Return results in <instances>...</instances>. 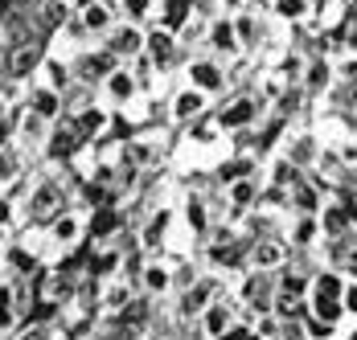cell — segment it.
Returning <instances> with one entry per match:
<instances>
[{
    "label": "cell",
    "instance_id": "obj_1",
    "mask_svg": "<svg viewBox=\"0 0 357 340\" xmlns=\"http://www.w3.org/2000/svg\"><path fill=\"white\" fill-rule=\"evenodd\" d=\"M62 213V185L58 180H41L29 193V217L33 222H54Z\"/></svg>",
    "mask_w": 357,
    "mask_h": 340
},
{
    "label": "cell",
    "instance_id": "obj_2",
    "mask_svg": "<svg viewBox=\"0 0 357 340\" xmlns=\"http://www.w3.org/2000/svg\"><path fill=\"white\" fill-rule=\"evenodd\" d=\"M78 144H82V132H78V123H62L54 136H50V160H70L74 152H78Z\"/></svg>",
    "mask_w": 357,
    "mask_h": 340
},
{
    "label": "cell",
    "instance_id": "obj_3",
    "mask_svg": "<svg viewBox=\"0 0 357 340\" xmlns=\"http://www.w3.org/2000/svg\"><path fill=\"white\" fill-rule=\"evenodd\" d=\"M210 304H214V283H193V287L181 295V316H185V320H189V316H202Z\"/></svg>",
    "mask_w": 357,
    "mask_h": 340
},
{
    "label": "cell",
    "instance_id": "obj_4",
    "mask_svg": "<svg viewBox=\"0 0 357 340\" xmlns=\"http://www.w3.org/2000/svg\"><path fill=\"white\" fill-rule=\"evenodd\" d=\"M50 234L58 246H78L82 242V217H74V213H58L54 222H50Z\"/></svg>",
    "mask_w": 357,
    "mask_h": 340
},
{
    "label": "cell",
    "instance_id": "obj_5",
    "mask_svg": "<svg viewBox=\"0 0 357 340\" xmlns=\"http://www.w3.org/2000/svg\"><path fill=\"white\" fill-rule=\"evenodd\" d=\"M37 62H41V45H37V41H21V45L13 49V58H8V74H13V78H25Z\"/></svg>",
    "mask_w": 357,
    "mask_h": 340
},
{
    "label": "cell",
    "instance_id": "obj_6",
    "mask_svg": "<svg viewBox=\"0 0 357 340\" xmlns=\"http://www.w3.org/2000/svg\"><path fill=\"white\" fill-rule=\"evenodd\" d=\"M202 324H206V332L218 340L222 332H226V328H230V324H234V307L222 304V300H214V304L202 311Z\"/></svg>",
    "mask_w": 357,
    "mask_h": 340
},
{
    "label": "cell",
    "instance_id": "obj_7",
    "mask_svg": "<svg viewBox=\"0 0 357 340\" xmlns=\"http://www.w3.org/2000/svg\"><path fill=\"white\" fill-rule=\"evenodd\" d=\"M140 283H144V291H148V295H165V291L173 287V271H169L165 263H144Z\"/></svg>",
    "mask_w": 357,
    "mask_h": 340
},
{
    "label": "cell",
    "instance_id": "obj_8",
    "mask_svg": "<svg viewBox=\"0 0 357 340\" xmlns=\"http://www.w3.org/2000/svg\"><path fill=\"white\" fill-rule=\"evenodd\" d=\"M119 226H123V217H119V209H111V205H99V209L91 213V234H95V238H111Z\"/></svg>",
    "mask_w": 357,
    "mask_h": 340
},
{
    "label": "cell",
    "instance_id": "obj_9",
    "mask_svg": "<svg viewBox=\"0 0 357 340\" xmlns=\"http://www.w3.org/2000/svg\"><path fill=\"white\" fill-rule=\"evenodd\" d=\"M243 254H247V246H243V242H226V238L210 250V258H214L218 267H238V263H243Z\"/></svg>",
    "mask_w": 357,
    "mask_h": 340
},
{
    "label": "cell",
    "instance_id": "obj_10",
    "mask_svg": "<svg viewBox=\"0 0 357 340\" xmlns=\"http://www.w3.org/2000/svg\"><path fill=\"white\" fill-rule=\"evenodd\" d=\"M140 45H144V37L136 33V29H119V33L111 37V54H115V58H123V54H128V58H132V54H140Z\"/></svg>",
    "mask_w": 357,
    "mask_h": 340
},
{
    "label": "cell",
    "instance_id": "obj_11",
    "mask_svg": "<svg viewBox=\"0 0 357 340\" xmlns=\"http://www.w3.org/2000/svg\"><path fill=\"white\" fill-rule=\"evenodd\" d=\"M148 54H152V62L156 66H165V62H173V33H156L148 37Z\"/></svg>",
    "mask_w": 357,
    "mask_h": 340
},
{
    "label": "cell",
    "instance_id": "obj_12",
    "mask_svg": "<svg viewBox=\"0 0 357 340\" xmlns=\"http://www.w3.org/2000/svg\"><path fill=\"white\" fill-rule=\"evenodd\" d=\"M82 25H86V29H107V25H111L107 4H95V0H86V8H82Z\"/></svg>",
    "mask_w": 357,
    "mask_h": 340
},
{
    "label": "cell",
    "instance_id": "obj_13",
    "mask_svg": "<svg viewBox=\"0 0 357 340\" xmlns=\"http://www.w3.org/2000/svg\"><path fill=\"white\" fill-rule=\"evenodd\" d=\"M189 78H193L197 86H206V91H214L218 82H222V74H218V66H210V62H193V70H189Z\"/></svg>",
    "mask_w": 357,
    "mask_h": 340
},
{
    "label": "cell",
    "instance_id": "obj_14",
    "mask_svg": "<svg viewBox=\"0 0 357 340\" xmlns=\"http://www.w3.org/2000/svg\"><path fill=\"white\" fill-rule=\"evenodd\" d=\"M250 115H255V107L247 99L234 102L230 111H222V128H243V123H250Z\"/></svg>",
    "mask_w": 357,
    "mask_h": 340
},
{
    "label": "cell",
    "instance_id": "obj_15",
    "mask_svg": "<svg viewBox=\"0 0 357 340\" xmlns=\"http://www.w3.org/2000/svg\"><path fill=\"white\" fill-rule=\"evenodd\" d=\"M243 300L255 307H263V300H267V279L263 275H250L247 283H243Z\"/></svg>",
    "mask_w": 357,
    "mask_h": 340
},
{
    "label": "cell",
    "instance_id": "obj_16",
    "mask_svg": "<svg viewBox=\"0 0 357 340\" xmlns=\"http://www.w3.org/2000/svg\"><path fill=\"white\" fill-rule=\"evenodd\" d=\"M312 295H317V300H337V295H341V279H337V275H317Z\"/></svg>",
    "mask_w": 357,
    "mask_h": 340
},
{
    "label": "cell",
    "instance_id": "obj_17",
    "mask_svg": "<svg viewBox=\"0 0 357 340\" xmlns=\"http://www.w3.org/2000/svg\"><path fill=\"white\" fill-rule=\"evenodd\" d=\"M107 86H111V95L123 102V99H132V91H136V82L123 74V70H115V74H107Z\"/></svg>",
    "mask_w": 357,
    "mask_h": 340
},
{
    "label": "cell",
    "instance_id": "obj_18",
    "mask_svg": "<svg viewBox=\"0 0 357 340\" xmlns=\"http://www.w3.org/2000/svg\"><path fill=\"white\" fill-rule=\"evenodd\" d=\"M165 226H169V213H160V217H152V226L144 230V250H156L160 246V238H165Z\"/></svg>",
    "mask_w": 357,
    "mask_h": 340
},
{
    "label": "cell",
    "instance_id": "obj_19",
    "mask_svg": "<svg viewBox=\"0 0 357 340\" xmlns=\"http://www.w3.org/2000/svg\"><path fill=\"white\" fill-rule=\"evenodd\" d=\"M103 128H107V115H103V111H86V115L78 119V132H82V139H86V136H99Z\"/></svg>",
    "mask_w": 357,
    "mask_h": 340
},
{
    "label": "cell",
    "instance_id": "obj_20",
    "mask_svg": "<svg viewBox=\"0 0 357 340\" xmlns=\"http://www.w3.org/2000/svg\"><path fill=\"white\" fill-rule=\"evenodd\" d=\"M33 107L41 119H50V115H58V91H37L33 95Z\"/></svg>",
    "mask_w": 357,
    "mask_h": 340
},
{
    "label": "cell",
    "instance_id": "obj_21",
    "mask_svg": "<svg viewBox=\"0 0 357 340\" xmlns=\"http://www.w3.org/2000/svg\"><path fill=\"white\" fill-rule=\"evenodd\" d=\"M280 258H284L280 246H271V242H259V246H255V263H259V267H275Z\"/></svg>",
    "mask_w": 357,
    "mask_h": 340
},
{
    "label": "cell",
    "instance_id": "obj_22",
    "mask_svg": "<svg viewBox=\"0 0 357 340\" xmlns=\"http://www.w3.org/2000/svg\"><path fill=\"white\" fill-rule=\"evenodd\" d=\"M312 307H317V320H324V324H337L345 311V304H337V300H317Z\"/></svg>",
    "mask_w": 357,
    "mask_h": 340
},
{
    "label": "cell",
    "instance_id": "obj_23",
    "mask_svg": "<svg viewBox=\"0 0 357 340\" xmlns=\"http://www.w3.org/2000/svg\"><path fill=\"white\" fill-rule=\"evenodd\" d=\"M197 111H202V95H197V91H185V95L177 99V115L181 119H193Z\"/></svg>",
    "mask_w": 357,
    "mask_h": 340
},
{
    "label": "cell",
    "instance_id": "obj_24",
    "mask_svg": "<svg viewBox=\"0 0 357 340\" xmlns=\"http://www.w3.org/2000/svg\"><path fill=\"white\" fill-rule=\"evenodd\" d=\"M185 222H189V230H206V209H202V201H189L185 205Z\"/></svg>",
    "mask_w": 357,
    "mask_h": 340
},
{
    "label": "cell",
    "instance_id": "obj_25",
    "mask_svg": "<svg viewBox=\"0 0 357 340\" xmlns=\"http://www.w3.org/2000/svg\"><path fill=\"white\" fill-rule=\"evenodd\" d=\"M185 13H189V0H169V13H165V25H169V29H177L181 21H185Z\"/></svg>",
    "mask_w": 357,
    "mask_h": 340
},
{
    "label": "cell",
    "instance_id": "obj_26",
    "mask_svg": "<svg viewBox=\"0 0 357 340\" xmlns=\"http://www.w3.org/2000/svg\"><path fill=\"white\" fill-rule=\"evenodd\" d=\"M13 176H17V152L0 148V180H13Z\"/></svg>",
    "mask_w": 357,
    "mask_h": 340
},
{
    "label": "cell",
    "instance_id": "obj_27",
    "mask_svg": "<svg viewBox=\"0 0 357 340\" xmlns=\"http://www.w3.org/2000/svg\"><path fill=\"white\" fill-rule=\"evenodd\" d=\"M304 287H308L304 275H284V283H280V291H284L287 300H291V295H304Z\"/></svg>",
    "mask_w": 357,
    "mask_h": 340
},
{
    "label": "cell",
    "instance_id": "obj_28",
    "mask_svg": "<svg viewBox=\"0 0 357 340\" xmlns=\"http://www.w3.org/2000/svg\"><path fill=\"white\" fill-rule=\"evenodd\" d=\"M250 197H255V185H250V180H238V185L230 189V201L234 205H247Z\"/></svg>",
    "mask_w": 357,
    "mask_h": 340
},
{
    "label": "cell",
    "instance_id": "obj_29",
    "mask_svg": "<svg viewBox=\"0 0 357 340\" xmlns=\"http://www.w3.org/2000/svg\"><path fill=\"white\" fill-rule=\"evenodd\" d=\"M324 226H328V230H333V234H341V230H345V226H349V217H345V213H341V209H328V213H324Z\"/></svg>",
    "mask_w": 357,
    "mask_h": 340
},
{
    "label": "cell",
    "instance_id": "obj_30",
    "mask_svg": "<svg viewBox=\"0 0 357 340\" xmlns=\"http://www.w3.org/2000/svg\"><path fill=\"white\" fill-rule=\"evenodd\" d=\"M214 45L218 49H230L234 45V29L230 25H214Z\"/></svg>",
    "mask_w": 357,
    "mask_h": 340
},
{
    "label": "cell",
    "instance_id": "obj_31",
    "mask_svg": "<svg viewBox=\"0 0 357 340\" xmlns=\"http://www.w3.org/2000/svg\"><path fill=\"white\" fill-rule=\"evenodd\" d=\"M17 340H45V328L41 324H21L17 328Z\"/></svg>",
    "mask_w": 357,
    "mask_h": 340
},
{
    "label": "cell",
    "instance_id": "obj_32",
    "mask_svg": "<svg viewBox=\"0 0 357 340\" xmlns=\"http://www.w3.org/2000/svg\"><path fill=\"white\" fill-rule=\"evenodd\" d=\"M58 21H66V4H50L45 8V25H58Z\"/></svg>",
    "mask_w": 357,
    "mask_h": 340
},
{
    "label": "cell",
    "instance_id": "obj_33",
    "mask_svg": "<svg viewBox=\"0 0 357 340\" xmlns=\"http://www.w3.org/2000/svg\"><path fill=\"white\" fill-rule=\"evenodd\" d=\"M250 337H255L250 328H234V324H230V328H226V332H222L218 340H250Z\"/></svg>",
    "mask_w": 357,
    "mask_h": 340
},
{
    "label": "cell",
    "instance_id": "obj_34",
    "mask_svg": "<svg viewBox=\"0 0 357 340\" xmlns=\"http://www.w3.org/2000/svg\"><path fill=\"white\" fill-rule=\"evenodd\" d=\"M123 8H128L132 17H144V13H148V0H123Z\"/></svg>",
    "mask_w": 357,
    "mask_h": 340
},
{
    "label": "cell",
    "instance_id": "obj_35",
    "mask_svg": "<svg viewBox=\"0 0 357 340\" xmlns=\"http://www.w3.org/2000/svg\"><path fill=\"white\" fill-rule=\"evenodd\" d=\"M345 311H354L357 316V283L354 287H345Z\"/></svg>",
    "mask_w": 357,
    "mask_h": 340
},
{
    "label": "cell",
    "instance_id": "obj_36",
    "mask_svg": "<svg viewBox=\"0 0 357 340\" xmlns=\"http://www.w3.org/2000/svg\"><path fill=\"white\" fill-rule=\"evenodd\" d=\"M50 82H54V86H62V82H66V70H62V66H50Z\"/></svg>",
    "mask_w": 357,
    "mask_h": 340
},
{
    "label": "cell",
    "instance_id": "obj_37",
    "mask_svg": "<svg viewBox=\"0 0 357 340\" xmlns=\"http://www.w3.org/2000/svg\"><path fill=\"white\" fill-rule=\"evenodd\" d=\"M8 222H13V205L0 201V226H8Z\"/></svg>",
    "mask_w": 357,
    "mask_h": 340
},
{
    "label": "cell",
    "instance_id": "obj_38",
    "mask_svg": "<svg viewBox=\"0 0 357 340\" xmlns=\"http://www.w3.org/2000/svg\"><path fill=\"white\" fill-rule=\"evenodd\" d=\"M8 8H13V0H0V25L8 21Z\"/></svg>",
    "mask_w": 357,
    "mask_h": 340
},
{
    "label": "cell",
    "instance_id": "obj_39",
    "mask_svg": "<svg viewBox=\"0 0 357 340\" xmlns=\"http://www.w3.org/2000/svg\"><path fill=\"white\" fill-rule=\"evenodd\" d=\"M349 271H354V275H357V254H349Z\"/></svg>",
    "mask_w": 357,
    "mask_h": 340
},
{
    "label": "cell",
    "instance_id": "obj_40",
    "mask_svg": "<svg viewBox=\"0 0 357 340\" xmlns=\"http://www.w3.org/2000/svg\"><path fill=\"white\" fill-rule=\"evenodd\" d=\"M0 250H4V226H0Z\"/></svg>",
    "mask_w": 357,
    "mask_h": 340
},
{
    "label": "cell",
    "instance_id": "obj_41",
    "mask_svg": "<svg viewBox=\"0 0 357 340\" xmlns=\"http://www.w3.org/2000/svg\"><path fill=\"white\" fill-rule=\"evenodd\" d=\"M349 78H357V66H349Z\"/></svg>",
    "mask_w": 357,
    "mask_h": 340
},
{
    "label": "cell",
    "instance_id": "obj_42",
    "mask_svg": "<svg viewBox=\"0 0 357 340\" xmlns=\"http://www.w3.org/2000/svg\"><path fill=\"white\" fill-rule=\"evenodd\" d=\"M349 340H357V328H354V332H349Z\"/></svg>",
    "mask_w": 357,
    "mask_h": 340
},
{
    "label": "cell",
    "instance_id": "obj_43",
    "mask_svg": "<svg viewBox=\"0 0 357 340\" xmlns=\"http://www.w3.org/2000/svg\"><path fill=\"white\" fill-rule=\"evenodd\" d=\"M82 340H95V337H82Z\"/></svg>",
    "mask_w": 357,
    "mask_h": 340
},
{
    "label": "cell",
    "instance_id": "obj_44",
    "mask_svg": "<svg viewBox=\"0 0 357 340\" xmlns=\"http://www.w3.org/2000/svg\"><path fill=\"white\" fill-rule=\"evenodd\" d=\"M0 111H4V107H0Z\"/></svg>",
    "mask_w": 357,
    "mask_h": 340
}]
</instances>
